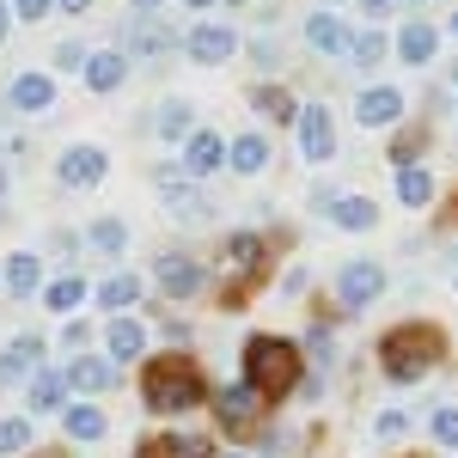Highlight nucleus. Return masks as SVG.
Wrapping results in <instances>:
<instances>
[{"label":"nucleus","instance_id":"nucleus-1","mask_svg":"<svg viewBox=\"0 0 458 458\" xmlns=\"http://www.w3.org/2000/svg\"><path fill=\"white\" fill-rule=\"evenodd\" d=\"M440 360H446V336L434 324H422V318H410V324H397V330L379 336V367H386V379H397V386L428 379V367H440Z\"/></svg>","mask_w":458,"mask_h":458},{"label":"nucleus","instance_id":"nucleus-2","mask_svg":"<svg viewBox=\"0 0 458 458\" xmlns=\"http://www.w3.org/2000/svg\"><path fill=\"white\" fill-rule=\"evenodd\" d=\"M202 373L183 360V354H159V360H147L141 373V397L153 416H183V410H196L202 403Z\"/></svg>","mask_w":458,"mask_h":458},{"label":"nucleus","instance_id":"nucleus-3","mask_svg":"<svg viewBox=\"0 0 458 458\" xmlns=\"http://www.w3.org/2000/svg\"><path fill=\"white\" fill-rule=\"evenodd\" d=\"M245 379L269 403H282L300 391V343H287V336H250L245 343Z\"/></svg>","mask_w":458,"mask_h":458},{"label":"nucleus","instance_id":"nucleus-4","mask_svg":"<svg viewBox=\"0 0 458 458\" xmlns=\"http://www.w3.org/2000/svg\"><path fill=\"white\" fill-rule=\"evenodd\" d=\"M386 293V269L379 263H367V257H354V263H343V276H336V300L349 306V312H360V306H373Z\"/></svg>","mask_w":458,"mask_h":458},{"label":"nucleus","instance_id":"nucleus-5","mask_svg":"<svg viewBox=\"0 0 458 458\" xmlns=\"http://www.w3.org/2000/svg\"><path fill=\"white\" fill-rule=\"evenodd\" d=\"M300 141H306V159L312 165H330L336 159V129H330V110L324 105H300Z\"/></svg>","mask_w":458,"mask_h":458},{"label":"nucleus","instance_id":"nucleus-6","mask_svg":"<svg viewBox=\"0 0 458 458\" xmlns=\"http://www.w3.org/2000/svg\"><path fill=\"white\" fill-rule=\"evenodd\" d=\"M183 49H190V62L220 68V62H233V55H239V37L226 31V25H196V31L183 37Z\"/></svg>","mask_w":458,"mask_h":458},{"label":"nucleus","instance_id":"nucleus-7","mask_svg":"<svg viewBox=\"0 0 458 458\" xmlns=\"http://www.w3.org/2000/svg\"><path fill=\"white\" fill-rule=\"evenodd\" d=\"M263 403H269V397H263V391L250 386V379H239V386H226L220 397H214V416H220L226 428H250Z\"/></svg>","mask_w":458,"mask_h":458},{"label":"nucleus","instance_id":"nucleus-8","mask_svg":"<svg viewBox=\"0 0 458 458\" xmlns=\"http://www.w3.org/2000/svg\"><path fill=\"white\" fill-rule=\"evenodd\" d=\"M306 43H312L318 55H354V31L336 13H312V19H306Z\"/></svg>","mask_w":458,"mask_h":458},{"label":"nucleus","instance_id":"nucleus-9","mask_svg":"<svg viewBox=\"0 0 458 458\" xmlns=\"http://www.w3.org/2000/svg\"><path fill=\"white\" fill-rule=\"evenodd\" d=\"M208 282V269L196 263V257H159V287L172 293V300H190V293H202Z\"/></svg>","mask_w":458,"mask_h":458},{"label":"nucleus","instance_id":"nucleus-10","mask_svg":"<svg viewBox=\"0 0 458 458\" xmlns=\"http://www.w3.org/2000/svg\"><path fill=\"white\" fill-rule=\"evenodd\" d=\"M354 116H360L367 129H391V123L403 116V92H397V86H367L360 105H354Z\"/></svg>","mask_w":458,"mask_h":458},{"label":"nucleus","instance_id":"nucleus-11","mask_svg":"<svg viewBox=\"0 0 458 458\" xmlns=\"http://www.w3.org/2000/svg\"><path fill=\"white\" fill-rule=\"evenodd\" d=\"M165 49H177V31L141 13V19L129 25V55H135V62H153V55H165Z\"/></svg>","mask_w":458,"mask_h":458},{"label":"nucleus","instance_id":"nucleus-12","mask_svg":"<svg viewBox=\"0 0 458 458\" xmlns=\"http://www.w3.org/2000/svg\"><path fill=\"white\" fill-rule=\"evenodd\" d=\"M55 177H62L68 190L98 183V177H105V153H98V147H68V153H62V165H55Z\"/></svg>","mask_w":458,"mask_h":458},{"label":"nucleus","instance_id":"nucleus-13","mask_svg":"<svg viewBox=\"0 0 458 458\" xmlns=\"http://www.w3.org/2000/svg\"><path fill=\"white\" fill-rule=\"evenodd\" d=\"M434 49H440V31H434L428 19H410L403 37H397V55H403L410 68H428V62H434Z\"/></svg>","mask_w":458,"mask_h":458},{"label":"nucleus","instance_id":"nucleus-14","mask_svg":"<svg viewBox=\"0 0 458 458\" xmlns=\"http://www.w3.org/2000/svg\"><path fill=\"white\" fill-rule=\"evenodd\" d=\"M37 360H43V336H13V343H6V354H0V386L25 379Z\"/></svg>","mask_w":458,"mask_h":458},{"label":"nucleus","instance_id":"nucleus-15","mask_svg":"<svg viewBox=\"0 0 458 458\" xmlns=\"http://www.w3.org/2000/svg\"><path fill=\"white\" fill-rule=\"evenodd\" d=\"M226 165V141L220 135H190V153H183V172L190 177H208Z\"/></svg>","mask_w":458,"mask_h":458},{"label":"nucleus","instance_id":"nucleus-16","mask_svg":"<svg viewBox=\"0 0 458 458\" xmlns=\"http://www.w3.org/2000/svg\"><path fill=\"white\" fill-rule=\"evenodd\" d=\"M55 105V86L43 80V73H19L13 80V110H25V116H37V110Z\"/></svg>","mask_w":458,"mask_h":458},{"label":"nucleus","instance_id":"nucleus-17","mask_svg":"<svg viewBox=\"0 0 458 458\" xmlns=\"http://www.w3.org/2000/svg\"><path fill=\"white\" fill-rule=\"evenodd\" d=\"M330 220H336L343 233H367V226H379V202H367V196H343V202H330Z\"/></svg>","mask_w":458,"mask_h":458},{"label":"nucleus","instance_id":"nucleus-18","mask_svg":"<svg viewBox=\"0 0 458 458\" xmlns=\"http://www.w3.org/2000/svg\"><path fill=\"white\" fill-rule=\"evenodd\" d=\"M397 196H403V208H428L434 202V172L428 165H397Z\"/></svg>","mask_w":458,"mask_h":458},{"label":"nucleus","instance_id":"nucleus-19","mask_svg":"<svg viewBox=\"0 0 458 458\" xmlns=\"http://www.w3.org/2000/svg\"><path fill=\"white\" fill-rule=\"evenodd\" d=\"M226 269L263 276V239H257V233H233V239H226Z\"/></svg>","mask_w":458,"mask_h":458},{"label":"nucleus","instance_id":"nucleus-20","mask_svg":"<svg viewBox=\"0 0 458 458\" xmlns=\"http://www.w3.org/2000/svg\"><path fill=\"white\" fill-rule=\"evenodd\" d=\"M123 73H129V62H123L116 49H98V55L86 62V86H92V92H116V86H123Z\"/></svg>","mask_w":458,"mask_h":458},{"label":"nucleus","instance_id":"nucleus-21","mask_svg":"<svg viewBox=\"0 0 458 458\" xmlns=\"http://www.w3.org/2000/svg\"><path fill=\"white\" fill-rule=\"evenodd\" d=\"M226 159H233V172L257 177L263 165H269V141H263V135H233V147H226Z\"/></svg>","mask_w":458,"mask_h":458},{"label":"nucleus","instance_id":"nucleus-22","mask_svg":"<svg viewBox=\"0 0 458 458\" xmlns=\"http://www.w3.org/2000/svg\"><path fill=\"white\" fill-rule=\"evenodd\" d=\"M250 105L263 110L269 123H300V105H293V92H287V86H257V92H250Z\"/></svg>","mask_w":458,"mask_h":458},{"label":"nucleus","instance_id":"nucleus-23","mask_svg":"<svg viewBox=\"0 0 458 458\" xmlns=\"http://www.w3.org/2000/svg\"><path fill=\"white\" fill-rule=\"evenodd\" d=\"M62 379H68L73 391H110L116 386V367H110V360H73Z\"/></svg>","mask_w":458,"mask_h":458},{"label":"nucleus","instance_id":"nucleus-24","mask_svg":"<svg viewBox=\"0 0 458 458\" xmlns=\"http://www.w3.org/2000/svg\"><path fill=\"white\" fill-rule=\"evenodd\" d=\"M141 349H147V330L135 318H116V324H110V354H116V360H135Z\"/></svg>","mask_w":458,"mask_h":458},{"label":"nucleus","instance_id":"nucleus-25","mask_svg":"<svg viewBox=\"0 0 458 458\" xmlns=\"http://www.w3.org/2000/svg\"><path fill=\"white\" fill-rule=\"evenodd\" d=\"M98 300H105L110 312H123V306H135V300H141V282H135V276H110V282L98 287Z\"/></svg>","mask_w":458,"mask_h":458},{"label":"nucleus","instance_id":"nucleus-26","mask_svg":"<svg viewBox=\"0 0 458 458\" xmlns=\"http://www.w3.org/2000/svg\"><path fill=\"white\" fill-rule=\"evenodd\" d=\"M37 276H43V263H37V257H13V263H6V287H13L19 300L37 293Z\"/></svg>","mask_w":458,"mask_h":458},{"label":"nucleus","instance_id":"nucleus-27","mask_svg":"<svg viewBox=\"0 0 458 458\" xmlns=\"http://www.w3.org/2000/svg\"><path fill=\"white\" fill-rule=\"evenodd\" d=\"M62 391H68V379L37 373V379H31V410H62Z\"/></svg>","mask_w":458,"mask_h":458},{"label":"nucleus","instance_id":"nucleus-28","mask_svg":"<svg viewBox=\"0 0 458 458\" xmlns=\"http://www.w3.org/2000/svg\"><path fill=\"white\" fill-rule=\"evenodd\" d=\"M386 31H360L354 37V62H360V68H379V62H386Z\"/></svg>","mask_w":458,"mask_h":458},{"label":"nucleus","instance_id":"nucleus-29","mask_svg":"<svg viewBox=\"0 0 458 458\" xmlns=\"http://www.w3.org/2000/svg\"><path fill=\"white\" fill-rule=\"evenodd\" d=\"M165 458H214V446H208V434H172Z\"/></svg>","mask_w":458,"mask_h":458},{"label":"nucleus","instance_id":"nucleus-30","mask_svg":"<svg viewBox=\"0 0 458 458\" xmlns=\"http://www.w3.org/2000/svg\"><path fill=\"white\" fill-rule=\"evenodd\" d=\"M68 434H73V440H98V434H105V416L80 403V410H68Z\"/></svg>","mask_w":458,"mask_h":458},{"label":"nucleus","instance_id":"nucleus-31","mask_svg":"<svg viewBox=\"0 0 458 458\" xmlns=\"http://www.w3.org/2000/svg\"><path fill=\"white\" fill-rule=\"evenodd\" d=\"M25 446H31V422L25 416H6L0 422V453H25Z\"/></svg>","mask_w":458,"mask_h":458},{"label":"nucleus","instance_id":"nucleus-32","mask_svg":"<svg viewBox=\"0 0 458 458\" xmlns=\"http://www.w3.org/2000/svg\"><path fill=\"white\" fill-rule=\"evenodd\" d=\"M80 300H86V282H80V276H68V282L49 287V306H55V312H73Z\"/></svg>","mask_w":458,"mask_h":458},{"label":"nucleus","instance_id":"nucleus-33","mask_svg":"<svg viewBox=\"0 0 458 458\" xmlns=\"http://www.w3.org/2000/svg\"><path fill=\"white\" fill-rule=\"evenodd\" d=\"M86 239H92L98 250H123V239H129V226H123V220H98V226H92Z\"/></svg>","mask_w":458,"mask_h":458},{"label":"nucleus","instance_id":"nucleus-34","mask_svg":"<svg viewBox=\"0 0 458 458\" xmlns=\"http://www.w3.org/2000/svg\"><path fill=\"white\" fill-rule=\"evenodd\" d=\"M153 129H159L165 141H177V135L190 129V105H165V110H159V123H153Z\"/></svg>","mask_w":458,"mask_h":458},{"label":"nucleus","instance_id":"nucleus-35","mask_svg":"<svg viewBox=\"0 0 458 458\" xmlns=\"http://www.w3.org/2000/svg\"><path fill=\"white\" fill-rule=\"evenodd\" d=\"M172 220H190V226H196V220H208V202H202V196H177L172 190Z\"/></svg>","mask_w":458,"mask_h":458},{"label":"nucleus","instance_id":"nucleus-36","mask_svg":"<svg viewBox=\"0 0 458 458\" xmlns=\"http://www.w3.org/2000/svg\"><path fill=\"white\" fill-rule=\"evenodd\" d=\"M422 129H403V135H397V141H391V159H397V165H410V159H416V153H422Z\"/></svg>","mask_w":458,"mask_h":458},{"label":"nucleus","instance_id":"nucleus-37","mask_svg":"<svg viewBox=\"0 0 458 458\" xmlns=\"http://www.w3.org/2000/svg\"><path fill=\"white\" fill-rule=\"evenodd\" d=\"M306 354H312L318 367H330V360H336V343H330V330H324V324H318L312 336H306Z\"/></svg>","mask_w":458,"mask_h":458},{"label":"nucleus","instance_id":"nucleus-38","mask_svg":"<svg viewBox=\"0 0 458 458\" xmlns=\"http://www.w3.org/2000/svg\"><path fill=\"white\" fill-rule=\"evenodd\" d=\"M434 440L440 446H458V410H434Z\"/></svg>","mask_w":458,"mask_h":458},{"label":"nucleus","instance_id":"nucleus-39","mask_svg":"<svg viewBox=\"0 0 458 458\" xmlns=\"http://www.w3.org/2000/svg\"><path fill=\"white\" fill-rule=\"evenodd\" d=\"M403 428H410V416H397V410H391V416H379V422H373V434H379V440H397Z\"/></svg>","mask_w":458,"mask_h":458},{"label":"nucleus","instance_id":"nucleus-40","mask_svg":"<svg viewBox=\"0 0 458 458\" xmlns=\"http://www.w3.org/2000/svg\"><path fill=\"white\" fill-rule=\"evenodd\" d=\"M55 62H62V68H80V73H86V62H92V55H86L80 43H62V49H55Z\"/></svg>","mask_w":458,"mask_h":458},{"label":"nucleus","instance_id":"nucleus-41","mask_svg":"<svg viewBox=\"0 0 458 458\" xmlns=\"http://www.w3.org/2000/svg\"><path fill=\"white\" fill-rule=\"evenodd\" d=\"M13 13H19V19H43V13H49V0H13Z\"/></svg>","mask_w":458,"mask_h":458},{"label":"nucleus","instance_id":"nucleus-42","mask_svg":"<svg viewBox=\"0 0 458 458\" xmlns=\"http://www.w3.org/2000/svg\"><path fill=\"white\" fill-rule=\"evenodd\" d=\"M135 458H165V440H153V446H135Z\"/></svg>","mask_w":458,"mask_h":458},{"label":"nucleus","instance_id":"nucleus-43","mask_svg":"<svg viewBox=\"0 0 458 458\" xmlns=\"http://www.w3.org/2000/svg\"><path fill=\"white\" fill-rule=\"evenodd\" d=\"M6 25H13V6L0 0V43H6Z\"/></svg>","mask_w":458,"mask_h":458},{"label":"nucleus","instance_id":"nucleus-44","mask_svg":"<svg viewBox=\"0 0 458 458\" xmlns=\"http://www.w3.org/2000/svg\"><path fill=\"white\" fill-rule=\"evenodd\" d=\"M360 6H367V13H373V19H379V13H386L391 0H360Z\"/></svg>","mask_w":458,"mask_h":458},{"label":"nucleus","instance_id":"nucleus-45","mask_svg":"<svg viewBox=\"0 0 458 458\" xmlns=\"http://www.w3.org/2000/svg\"><path fill=\"white\" fill-rule=\"evenodd\" d=\"M62 6H68V13H86V6H92V0H62Z\"/></svg>","mask_w":458,"mask_h":458},{"label":"nucleus","instance_id":"nucleus-46","mask_svg":"<svg viewBox=\"0 0 458 458\" xmlns=\"http://www.w3.org/2000/svg\"><path fill=\"white\" fill-rule=\"evenodd\" d=\"M153 6H159V0H135V13H153Z\"/></svg>","mask_w":458,"mask_h":458},{"label":"nucleus","instance_id":"nucleus-47","mask_svg":"<svg viewBox=\"0 0 458 458\" xmlns=\"http://www.w3.org/2000/svg\"><path fill=\"white\" fill-rule=\"evenodd\" d=\"M183 6H214V0H183Z\"/></svg>","mask_w":458,"mask_h":458},{"label":"nucleus","instance_id":"nucleus-48","mask_svg":"<svg viewBox=\"0 0 458 458\" xmlns=\"http://www.w3.org/2000/svg\"><path fill=\"white\" fill-rule=\"evenodd\" d=\"M446 220H458V196H453V214H446Z\"/></svg>","mask_w":458,"mask_h":458},{"label":"nucleus","instance_id":"nucleus-49","mask_svg":"<svg viewBox=\"0 0 458 458\" xmlns=\"http://www.w3.org/2000/svg\"><path fill=\"white\" fill-rule=\"evenodd\" d=\"M453 37H458V13H453Z\"/></svg>","mask_w":458,"mask_h":458},{"label":"nucleus","instance_id":"nucleus-50","mask_svg":"<svg viewBox=\"0 0 458 458\" xmlns=\"http://www.w3.org/2000/svg\"><path fill=\"white\" fill-rule=\"evenodd\" d=\"M226 458H239V453H226Z\"/></svg>","mask_w":458,"mask_h":458}]
</instances>
